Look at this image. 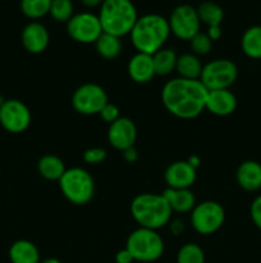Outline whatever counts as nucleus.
Segmentation results:
<instances>
[{
  "label": "nucleus",
  "mask_w": 261,
  "mask_h": 263,
  "mask_svg": "<svg viewBox=\"0 0 261 263\" xmlns=\"http://www.w3.org/2000/svg\"><path fill=\"white\" fill-rule=\"evenodd\" d=\"M130 43L137 53L153 55L164 48L170 36L168 20L158 13H148L138 17L129 33Z\"/></svg>",
  "instance_id": "2"
},
{
  "label": "nucleus",
  "mask_w": 261,
  "mask_h": 263,
  "mask_svg": "<svg viewBox=\"0 0 261 263\" xmlns=\"http://www.w3.org/2000/svg\"><path fill=\"white\" fill-rule=\"evenodd\" d=\"M53 0H20V12L32 21L44 18L50 12Z\"/></svg>",
  "instance_id": "27"
},
{
  "label": "nucleus",
  "mask_w": 261,
  "mask_h": 263,
  "mask_svg": "<svg viewBox=\"0 0 261 263\" xmlns=\"http://www.w3.org/2000/svg\"><path fill=\"white\" fill-rule=\"evenodd\" d=\"M123 158H124V161L128 162V163H135L138 159V153L137 151H136L135 146H132V148L129 149H125V151L123 152Z\"/></svg>",
  "instance_id": "36"
},
{
  "label": "nucleus",
  "mask_w": 261,
  "mask_h": 263,
  "mask_svg": "<svg viewBox=\"0 0 261 263\" xmlns=\"http://www.w3.org/2000/svg\"><path fill=\"white\" fill-rule=\"evenodd\" d=\"M241 48L248 58L261 59V26H251L243 32Z\"/></svg>",
  "instance_id": "23"
},
{
  "label": "nucleus",
  "mask_w": 261,
  "mask_h": 263,
  "mask_svg": "<svg viewBox=\"0 0 261 263\" xmlns=\"http://www.w3.org/2000/svg\"><path fill=\"white\" fill-rule=\"evenodd\" d=\"M61 194L68 202L76 205H84L94 198L95 181L89 171L81 167L66 170L59 180Z\"/></svg>",
  "instance_id": "6"
},
{
  "label": "nucleus",
  "mask_w": 261,
  "mask_h": 263,
  "mask_svg": "<svg viewBox=\"0 0 261 263\" xmlns=\"http://www.w3.org/2000/svg\"><path fill=\"white\" fill-rule=\"evenodd\" d=\"M163 197L168 202L171 212L176 213H191L196 205V198L189 189H171L166 187Z\"/></svg>",
  "instance_id": "19"
},
{
  "label": "nucleus",
  "mask_w": 261,
  "mask_h": 263,
  "mask_svg": "<svg viewBox=\"0 0 261 263\" xmlns=\"http://www.w3.org/2000/svg\"><path fill=\"white\" fill-rule=\"evenodd\" d=\"M168 225H169V230H170L171 234H174V235H179V234L183 233L184 222L182 220H179V218L170 220V222H169Z\"/></svg>",
  "instance_id": "34"
},
{
  "label": "nucleus",
  "mask_w": 261,
  "mask_h": 263,
  "mask_svg": "<svg viewBox=\"0 0 261 263\" xmlns=\"http://www.w3.org/2000/svg\"><path fill=\"white\" fill-rule=\"evenodd\" d=\"M177 59L178 55L174 49L163 48L153 54L154 69L156 76H168L171 72L176 71Z\"/></svg>",
  "instance_id": "24"
},
{
  "label": "nucleus",
  "mask_w": 261,
  "mask_h": 263,
  "mask_svg": "<svg viewBox=\"0 0 261 263\" xmlns=\"http://www.w3.org/2000/svg\"><path fill=\"white\" fill-rule=\"evenodd\" d=\"M189 46H191L192 53L196 54L197 57L207 55L212 49V41L211 39L207 36L206 32H201L200 31L197 35L189 40Z\"/></svg>",
  "instance_id": "30"
},
{
  "label": "nucleus",
  "mask_w": 261,
  "mask_h": 263,
  "mask_svg": "<svg viewBox=\"0 0 261 263\" xmlns=\"http://www.w3.org/2000/svg\"><path fill=\"white\" fill-rule=\"evenodd\" d=\"M133 261L135 259H133V257L130 256V253L125 248L115 254V263H133Z\"/></svg>",
  "instance_id": "35"
},
{
  "label": "nucleus",
  "mask_w": 261,
  "mask_h": 263,
  "mask_svg": "<svg viewBox=\"0 0 261 263\" xmlns=\"http://www.w3.org/2000/svg\"><path fill=\"white\" fill-rule=\"evenodd\" d=\"M177 263H205V252L199 244L187 243L179 248Z\"/></svg>",
  "instance_id": "28"
},
{
  "label": "nucleus",
  "mask_w": 261,
  "mask_h": 263,
  "mask_svg": "<svg viewBox=\"0 0 261 263\" xmlns=\"http://www.w3.org/2000/svg\"><path fill=\"white\" fill-rule=\"evenodd\" d=\"M196 168L188 161H177L169 164L164 174V180L171 189H189L196 181Z\"/></svg>",
  "instance_id": "14"
},
{
  "label": "nucleus",
  "mask_w": 261,
  "mask_h": 263,
  "mask_svg": "<svg viewBox=\"0 0 261 263\" xmlns=\"http://www.w3.org/2000/svg\"><path fill=\"white\" fill-rule=\"evenodd\" d=\"M40 263H61V262L59 261L58 258H46L44 259V261H41Z\"/></svg>",
  "instance_id": "40"
},
{
  "label": "nucleus",
  "mask_w": 261,
  "mask_h": 263,
  "mask_svg": "<svg viewBox=\"0 0 261 263\" xmlns=\"http://www.w3.org/2000/svg\"><path fill=\"white\" fill-rule=\"evenodd\" d=\"M49 14L56 22L67 23L74 15L73 2L72 0H53Z\"/></svg>",
  "instance_id": "29"
},
{
  "label": "nucleus",
  "mask_w": 261,
  "mask_h": 263,
  "mask_svg": "<svg viewBox=\"0 0 261 263\" xmlns=\"http://www.w3.org/2000/svg\"><path fill=\"white\" fill-rule=\"evenodd\" d=\"M22 45L28 53L41 54L46 50L50 43V35L49 31L42 23L38 21H32L25 26L20 35Z\"/></svg>",
  "instance_id": "15"
},
{
  "label": "nucleus",
  "mask_w": 261,
  "mask_h": 263,
  "mask_svg": "<svg viewBox=\"0 0 261 263\" xmlns=\"http://www.w3.org/2000/svg\"><path fill=\"white\" fill-rule=\"evenodd\" d=\"M97 15L102 31L120 39L129 35L138 20L137 9L132 0H104Z\"/></svg>",
  "instance_id": "4"
},
{
  "label": "nucleus",
  "mask_w": 261,
  "mask_h": 263,
  "mask_svg": "<svg viewBox=\"0 0 261 263\" xmlns=\"http://www.w3.org/2000/svg\"><path fill=\"white\" fill-rule=\"evenodd\" d=\"M202 68H204V64L196 54L184 53L182 55H178L176 66V72L178 73V77L187 80H200Z\"/></svg>",
  "instance_id": "21"
},
{
  "label": "nucleus",
  "mask_w": 261,
  "mask_h": 263,
  "mask_svg": "<svg viewBox=\"0 0 261 263\" xmlns=\"http://www.w3.org/2000/svg\"><path fill=\"white\" fill-rule=\"evenodd\" d=\"M125 249L140 263H154L164 254V240L156 230L138 228L128 235Z\"/></svg>",
  "instance_id": "5"
},
{
  "label": "nucleus",
  "mask_w": 261,
  "mask_h": 263,
  "mask_svg": "<svg viewBox=\"0 0 261 263\" xmlns=\"http://www.w3.org/2000/svg\"><path fill=\"white\" fill-rule=\"evenodd\" d=\"M225 221V211L222 204L214 200L196 203L191 211V225L196 233L201 235H211L216 233Z\"/></svg>",
  "instance_id": "7"
},
{
  "label": "nucleus",
  "mask_w": 261,
  "mask_h": 263,
  "mask_svg": "<svg viewBox=\"0 0 261 263\" xmlns=\"http://www.w3.org/2000/svg\"><path fill=\"white\" fill-rule=\"evenodd\" d=\"M31 123V112L18 99H8L0 105V125L10 134H22Z\"/></svg>",
  "instance_id": "12"
},
{
  "label": "nucleus",
  "mask_w": 261,
  "mask_h": 263,
  "mask_svg": "<svg viewBox=\"0 0 261 263\" xmlns=\"http://www.w3.org/2000/svg\"><path fill=\"white\" fill-rule=\"evenodd\" d=\"M235 179L246 192H257L261 189V164L256 161L242 162L237 168Z\"/></svg>",
  "instance_id": "18"
},
{
  "label": "nucleus",
  "mask_w": 261,
  "mask_h": 263,
  "mask_svg": "<svg viewBox=\"0 0 261 263\" xmlns=\"http://www.w3.org/2000/svg\"><path fill=\"white\" fill-rule=\"evenodd\" d=\"M250 215L253 225H255L258 230H261V195L256 197L255 199L252 200V203H251Z\"/></svg>",
  "instance_id": "33"
},
{
  "label": "nucleus",
  "mask_w": 261,
  "mask_h": 263,
  "mask_svg": "<svg viewBox=\"0 0 261 263\" xmlns=\"http://www.w3.org/2000/svg\"><path fill=\"white\" fill-rule=\"evenodd\" d=\"M106 103H109L106 91L100 85L92 82L81 85L72 95V107L79 115H99Z\"/></svg>",
  "instance_id": "9"
},
{
  "label": "nucleus",
  "mask_w": 261,
  "mask_h": 263,
  "mask_svg": "<svg viewBox=\"0 0 261 263\" xmlns=\"http://www.w3.org/2000/svg\"><path fill=\"white\" fill-rule=\"evenodd\" d=\"M207 36H209L210 39H211V41L214 43V41L219 40L220 37H222V27L220 26H212V27H207V31H206Z\"/></svg>",
  "instance_id": "37"
},
{
  "label": "nucleus",
  "mask_w": 261,
  "mask_h": 263,
  "mask_svg": "<svg viewBox=\"0 0 261 263\" xmlns=\"http://www.w3.org/2000/svg\"><path fill=\"white\" fill-rule=\"evenodd\" d=\"M37 170L38 174L45 180H49V181H59L67 168L64 162L58 156L45 154V156H42L38 159Z\"/></svg>",
  "instance_id": "22"
},
{
  "label": "nucleus",
  "mask_w": 261,
  "mask_h": 263,
  "mask_svg": "<svg viewBox=\"0 0 261 263\" xmlns=\"http://www.w3.org/2000/svg\"><path fill=\"white\" fill-rule=\"evenodd\" d=\"M197 9V14H199L201 25L204 23L207 27H212V26H220L223 20H224V10L219 4L214 2H202Z\"/></svg>",
  "instance_id": "26"
},
{
  "label": "nucleus",
  "mask_w": 261,
  "mask_h": 263,
  "mask_svg": "<svg viewBox=\"0 0 261 263\" xmlns=\"http://www.w3.org/2000/svg\"><path fill=\"white\" fill-rule=\"evenodd\" d=\"M168 23L170 33L179 40L189 41L201 31V21L197 9L189 4H181L174 8L169 15Z\"/></svg>",
  "instance_id": "10"
},
{
  "label": "nucleus",
  "mask_w": 261,
  "mask_h": 263,
  "mask_svg": "<svg viewBox=\"0 0 261 263\" xmlns=\"http://www.w3.org/2000/svg\"><path fill=\"white\" fill-rule=\"evenodd\" d=\"M106 156L104 148H90L83 153V161L87 164H100L106 159Z\"/></svg>",
  "instance_id": "31"
},
{
  "label": "nucleus",
  "mask_w": 261,
  "mask_h": 263,
  "mask_svg": "<svg viewBox=\"0 0 261 263\" xmlns=\"http://www.w3.org/2000/svg\"><path fill=\"white\" fill-rule=\"evenodd\" d=\"M127 71L132 81H135L136 84H147L156 76L155 69H154L153 55L145 53H136L128 62Z\"/></svg>",
  "instance_id": "17"
},
{
  "label": "nucleus",
  "mask_w": 261,
  "mask_h": 263,
  "mask_svg": "<svg viewBox=\"0 0 261 263\" xmlns=\"http://www.w3.org/2000/svg\"><path fill=\"white\" fill-rule=\"evenodd\" d=\"M171 213L163 194L143 193L136 195L130 203V215L140 228L158 231L170 222Z\"/></svg>",
  "instance_id": "3"
},
{
  "label": "nucleus",
  "mask_w": 261,
  "mask_h": 263,
  "mask_svg": "<svg viewBox=\"0 0 261 263\" xmlns=\"http://www.w3.org/2000/svg\"><path fill=\"white\" fill-rule=\"evenodd\" d=\"M9 259L12 263H40L38 248L30 240L20 239L9 248Z\"/></svg>",
  "instance_id": "20"
},
{
  "label": "nucleus",
  "mask_w": 261,
  "mask_h": 263,
  "mask_svg": "<svg viewBox=\"0 0 261 263\" xmlns=\"http://www.w3.org/2000/svg\"><path fill=\"white\" fill-rule=\"evenodd\" d=\"M207 89L200 80L176 77L164 85L161 102L170 115L181 120H193L205 110Z\"/></svg>",
  "instance_id": "1"
},
{
  "label": "nucleus",
  "mask_w": 261,
  "mask_h": 263,
  "mask_svg": "<svg viewBox=\"0 0 261 263\" xmlns=\"http://www.w3.org/2000/svg\"><path fill=\"white\" fill-rule=\"evenodd\" d=\"M188 163L191 164L193 168L197 170V167H199L200 163H201V159H200V157H197V156H191L188 158Z\"/></svg>",
  "instance_id": "39"
},
{
  "label": "nucleus",
  "mask_w": 261,
  "mask_h": 263,
  "mask_svg": "<svg viewBox=\"0 0 261 263\" xmlns=\"http://www.w3.org/2000/svg\"><path fill=\"white\" fill-rule=\"evenodd\" d=\"M67 32L76 43L95 44L104 31L99 15L91 12H81L67 22Z\"/></svg>",
  "instance_id": "11"
},
{
  "label": "nucleus",
  "mask_w": 261,
  "mask_h": 263,
  "mask_svg": "<svg viewBox=\"0 0 261 263\" xmlns=\"http://www.w3.org/2000/svg\"><path fill=\"white\" fill-rule=\"evenodd\" d=\"M238 77V68L234 62L229 59H214L204 64L200 81L202 82L207 91L210 90L229 89Z\"/></svg>",
  "instance_id": "8"
},
{
  "label": "nucleus",
  "mask_w": 261,
  "mask_h": 263,
  "mask_svg": "<svg viewBox=\"0 0 261 263\" xmlns=\"http://www.w3.org/2000/svg\"><path fill=\"white\" fill-rule=\"evenodd\" d=\"M95 48L100 57L107 59V61H112L120 55L123 50V44L118 36L102 32V35L95 43Z\"/></svg>",
  "instance_id": "25"
},
{
  "label": "nucleus",
  "mask_w": 261,
  "mask_h": 263,
  "mask_svg": "<svg viewBox=\"0 0 261 263\" xmlns=\"http://www.w3.org/2000/svg\"><path fill=\"white\" fill-rule=\"evenodd\" d=\"M81 3L86 8H100L102 3H104V0H81Z\"/></svg>",
  "instance_id": "38"
},
{
  "label": "nucleus",
  "mask_w": 261,
  "mask_h": 263,
  "mask_svg": "<svg viewBox=\"0 0 261 263\" xmlns=\"http://www.w3.org/2000/svg\"><path fill=\"white\" fill-rule=\"evenodd\" d=\"M99 115H100V117H101V120L104 121V122L112 125L113 122H115V121H117L118 118L120 117V110H119V108L117 107V105L109 102V103H106V104L104 105V108L100 110Z\"/></svg>",
  "instance_id": "32"
},
{
  "label": "nucleus",
  "mask_w": 261,
  "mask_h": 263,
  "mask_svg": "<svg viewBox=\"0 0 261 263\" xmlns=\"http://www.w3.org/2000/svg\"><path fill=\"white\" fill-rule=\"evenodd\" d=\"M137 140V127L128 117H119L107 128V141L114 149L124 152L135 146Z\"/></svg>",
  "instance_id": "13"
},
{
  "label": "nucleus",
  "mask_w": 261,
  "mask_h": 263,
  "mask_svg": "<svg viewBox=\"0 0 261 263\" xmlns=\"http://www.w3.org/2000/svg\"><path fill=\"white\" fill-rule=\"evenodd\" d=\"M235 108H237V98L229 89L207 91L205 109L209 110L211 115L227 117L234 112Z\"/></svg>",
  "instance_id": "16"
}]
</instances>
